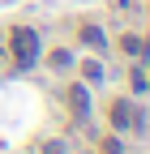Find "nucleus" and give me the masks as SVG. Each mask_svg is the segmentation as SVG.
<instances>
[{
  "mask_svg": "<svg viewBox=\"0 0 150 154\" xmlns=\"http://www.w3.org/2000/svg\"><path fill=\"white\" fill-rule=\"evenodd\" d=\"M9 47H13V56H17V64H22V69H30L34 60H39V34H34L30 26L9 30Z\"/></svg>",
  "mask_w": 150,
  "mask_h": 154,
  "instance_id": "1",
  "label": "nucleus"
},
{
  "mask_svg": "<svg viewBox=\"0 0 150 154\" xmlns=\"http://www.w3.org/2000/svg\"><path fill=\"white\" fill-rule=\"evenodd\" d=\"M111 128H116V133L142 128V120H137V111H133V103H129V99H116V103H111Z\"/></svg>",
  "mask_w": 150,
  "mask_h": 154,
  "instance_id": "2",
  "label": "nucleus"
},
{
  "mask_svg": "<svg viewBox=\"0 0 150 154\" xmlns=\"http://www.w3.org/2000/svg\"><path fill=\"white\" fill-rule=\"evenodd\" d=\"M69 103H73V111H77V120L90 116V94H86V86H73V90H69Z\"/></svg>",
  "mask_w": 150,
  "mask_h": 154,
  "instance_id": "3",
  "label": "nucleus"
},
{
  "mask_svg": "<svg viewBox=\"0 0 150 154\" xmlns=\"http://www.w3.org/2000/svg\"><path fill=\"white\" fill-rule=\"evenodd\" d=\"M82 43L103 51V47H107V38H103V30H99V26H82Z\"/></svg>",
  "mask_w": 150,
  "mask_h": 154,
  "instance_id": "4",
  "label": "nucleus"
},
{
  "mask_svg": "<svg viewBox=\"0 0 150 154\" xmlns=\"http://www.w3.org/2000/svg\"><path fill=\"white\" fill-rule=\"evenodd\" d=\"M82 77L86 82H103V64L99 60H82Z\"/></svg>",
  "mask_w": 150,
  "mask_h": 154,
  "instance_id": "5",
  "label": "nucleus"
},
{
  "mask_svg": "<svg viewBox=\"0 0 150 154\" xmlns=\"http://www.w3.org/2000/svg\"><path fill=\"white\" fill-rule=\"evenodd\" d=\"M124 51H129V56H142V51H146V43H142V38H133V34H129V38H124Z\"/></svg>",
  "mask_w": 150,
  "mask_h": 154,
  "instance_id": "6",
  "label": "nucleus"
},
{
  "mask_svg": "<svg viewBox=\"0 0 150 154\" xmlns=\"http://www.w3.org/2000/svg\"><path fill=\"white\" fill-rule=\"evenodd\" d=\"M129 86H133V90H146L150 82H146V69H133V77H129Z\"/></svg>",
  "mask_w": 150,
  "mask_h": 154,
  "instance_id": "7",
  "label": "nucleus"
},
{
  "mask_svg": "<svg viewBox=\"0 0 150 154\" xmlns=\"http://www.w3.org/2000/svg\"><path fill=\"white\" fill-rule=\"evenodd\" d=\"M103 154H124V141H120V137H107V141H103Z\"/></svg>",
  "mask_w": 150,
  "mask_h": 154,
  "instance_id": "8",
  "label": "nucleus"
},
{
  "mask_svg": "<svg viewBox=\"0 0 150 154\" xmlns=\"http://www.w3.org/2000/svg\"><path fill=\"white\" fill-rule=\"evenodd\" d=\"M52 64H56V69H69L73 56H69V51H52Z\"/></svg>",
  "mask_w": 150,
  "mask_h": 154,
  "instance_id": "9",
  "label": "nucleus"
},
{
  "mask_svg": "<svg viewBox=\"0 0 150 154\" xmlns=\"http://www.w3.org/2000/svg\"><path fill=\"white\" fill-rule=\"evenodd\" d=\"M43 154H64V141H47V146H43Z\"/></svg>",
  "mask_w": 150,
  "mask_h": 154,
  "instance_id": "10",
  "label": "nucleus"
}]
</instances>
